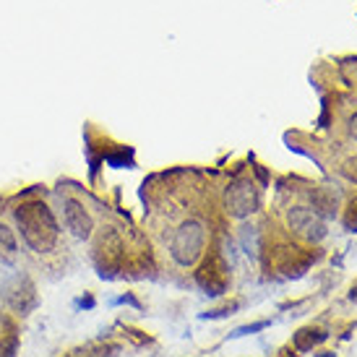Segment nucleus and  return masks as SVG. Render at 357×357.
Here are the masks:
<instances>
[{
	"label": "nucleus",
	"mask_w": 357,
	"mask_h": 357,
	"mask_svg": "<svg viewBox=\"0 0 357 357\" xmlns=\"http://www.w3.org/2000/svg\"><path fill=\"white\" fill-rule=\"evenodd\" d=\"M16 219L21 227L26 246L34 248L37 253H45L55 246L58 240V222L52 217V211L45 204H24L21 209L16 211Z\"/></svg>",
	"instance_id": "f257e3e1"
},
{
	"label": "nucleus",
	"mask_w": 357,
	"mask_h": 357,
	"mask_svg": "<svg viewBox=\"0 0 357 357\" xmlns=\"http://www.w3.org/2000/svg\"><path fill=\"white\" fill-rule=\"evenodd\" d=\"M349 300H357V284L352 287V292H349Z\"/></svg>",
	"instance_id": "2eb2a0df"
},
{
	"label": "nucleus",
	"mask_w": 357,
	"mask_h": 357,
	"mask_svg": "<svg viewBox=\"0 0 357 357\" xmlns=\"http://www.w3.org/2000/svg\"><path fill=\"white\" fill-rule=\"evenodd\" d=\"M196 282L209 292V295H222L227 287V271L224 263L217 253H211L209 259L201 263V269L196 271Z\"/></svg>",
	"instance_id": "39448f33"
},
{
	"label": "nucleus",
	"mask_w": 357,
	"mask_h": 357,
	"mask_svg": "<svg viewBox=\"0 0 357 357\" xmlns=\"http://www.w3.org/2000/svg\"><path fill=\"white\" fill-rule=\"evenodd\" d=\"M329 339V334L321 332V329H300L295 334V349L297 352H310L313 347L323 345Z\"/></svg>",
	"instance_id": "0eeeda50"
},
{
	"label": "nucleus",
	"mask_w": 357,
	"mask_h": 357,
	"mask_svg": "<svg viewBox=\"0 0 357 357\" xmlns=\"http://www.w3.org/2000/svg\"><path fill=\"white\" fill-rule=\"evenodd\" d=\"M347 131H349V136H352V138L357 141V112L352 115V118H349V120H347Z\"/></svg>",
	"instance_id": "4468645a"
},
{
	"label": "nucleus",
	"mask_w": 357,
	"mask_h": 357,
	"mask_svg": "<svg viewBox=\"0 0 357 357\" xmlns=\"http://www.w3.org/2000/svg\"><path fill=\"white\" fill-rule=\"evenodd\" d=\"M345 227L349 232H357V198L349 201V206H347L345 211Z\"/></svg>",
	"instance_id": "9d476101"
},
{
	"label": "nucleus",
	"mask_w": 357,
	"mask_h": 357,
	"mask_svg": "<svg viewBox=\"0 0 357 357\" xmlns=\"http://www.w3.org/2000/svg\"><path fill=\"white\" fill-rule=\"evenodd\" d=\"M16 334H11L8 339H3L0 342V357H16Z\"/></svg>",
	"instance_id": "9b49d317"
},
{
	"label": "nucleus",
	"mask_w": 357,
	"mask_h": 357,
	"mask_svg": "<svg viewBox=\"0 0 357 357\" xmlns=\"http://www.w3.org/2000/svg\"><path fill=\"white\" fill-rule=\"evenodd\" d=\"M269 326V321H261V323H253V326H243V329H237L232 336H243V334H253V332H261V329H266Z\"/></svg>",
	"instance_id": "ddd939ff"
},
{
	"label": "nucleus",
	"mask_w": 357,
	"mask_h": 357,
	"mask_svg": "<svg viewBox=\"0 0 357 357\" xmlns=\"http://www.w3.org/2000/svg\"><path fill=\"white\" fill-rule=\"evenodd\" d=\"M13 256H16V240H13L11 230L0 224V259L13 261Z\"/></svg>",
	"instance_id": "6e6552de"
},
{
	"label": "nucleus",
	"mask_w": 357,
	"mask_h": 357,
	"mask_svg": "<svg viewBox=\"0 0 357 357\" xmlns=\"http://www.w3.org/2000/svg\"><path fill=\"white\" fill-rule=\"evenodd\" d=\"M204 243H206L204 224L196 222V219H188L185 224H180V230H177L173 237V259L177 261L180 266H191V263L201 256Z\"/></svg>",
	"instance_id": "f03ea898"
},
{
	"label": "nucleus",
	"mask_w": 357,
	"mask_h": 357,
	"mask_svg": "<svg viewBox=\"0 0 357 357\" xmlns=\"http://www.w3.org/2000/svg\"><path fill=\"white\" fill-rule=\"evenodd\" d=\"M290 227H292L300 237L310 240V243H321V240L326 237V222H323V217L316 214L313 209H308V206H295V209L290 211Z\"/></svg>",
	"instance_id": "7ed1b4c3"
},
{
	"label": "nucleus",
	"mask_w": 357,
	"mask_h": 357,
	"mask_svg": "<svg viewBox=\"0 0 357 357\" xmlns=\"http://www.w3.org/2000/svg\"><path fill=\"white\" fill-rule=\"evenodd\" d=\"M316 357H334L332 352H321V355H316Z\"/></svg>",
	"instance_id": "dca6fc26"
},
{
	"label": "nucleus",
	"mask_w": 357,
	"mask_h": 357,
	"mask_svg": "<svg viewBox=\"0 0 357 357\" xmlns=\"http://www.w3.org/2000/svg\"><path fill=\"white\" fill-rule=\"evenodd\" d=\"M342 175H345L349 183H357V157H352V160H347L342 164Z\"/></svg>",
	"instance_id": "f8f14e48"
},
{
	"label": "nucleus",
	"mask_w": 357,
	"mask_h": 357,
	"mask_svg": "<svg viewBox=\"0 0 357 357\" xmlns=\"http://www.w3.org/2000/svg\"><path fill=\"white\" fill-rule=\"evenodd\" d=\"M256 206H259V193H256L253 183L237 180L227 188V211L232 217H248L256 211Z\"/></svg>",
	"instance_id": "20e7f679"
},
{
	"label": "nucleus",
	"mask_w": 357,
	"mask_h": 357,
	"mask_svg": "<svg viewBox=\"0 0 357 357\" xmlns=\"http://www.w3.org/2000/svg\"><path fill=\"white\" fill-rule=\"evenodd\" d=\"M339 74H342L347 87L357 89V55L355 58H345V61L339 63Z\"/></svg>",
	"instance_id": "1a4fd4ad"
},
{
	"label": "nucleus",
	"mask_w": 357,
	"mask_h": 357,
	"mask_svg": "<svg viewBox=\"0 0 357 357\" xmlns=\"http://www.w3.org/2000/svg\"><path fill=\"white\" fill-rule=\"evenodd\" d=\"M65 224L76 237H89L91 235V217L89 211L78 204V201H68L65 204Z\"/></svg>",
	"instance_id": "423d86ee"
}]
</instances>
